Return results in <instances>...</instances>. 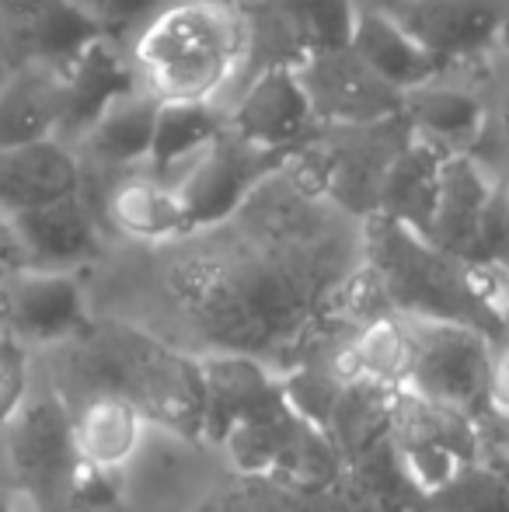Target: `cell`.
Here are the masks:
<instances>
[{
  "label": "cell",
  "mask_w": 509,
  "mask_h": 512,
  "mask_svg": "<svg viewBox=\"0 0 509 512\" xmlns=\"http://www.w3.org/2000/svg\"><path fill=\"white\" fill-rule=\"evenodd\" d=\"M252 53V18L231 0H171L140 25L133 63L161 102H213Z\"/></svg>",
  "instance_id": "obj_1"
},
{
  "label": "cell",
  "mask_w": 509,
  "mask_h": 512,
  "mask_svg": "<svg viewBox=\"0 0 509 512\" xmlns=\"http://www.w3.org/2000/svg\"><path fill=\"white\" fill-rule=\"evenodd\" d=\"M363 258L394 314L471 324L496 345L509 335V321L485 304L468 262L443 251L422 230L384 213L363 216Z\"/></svg>",
  "instance_id": "obj_2"
},
{
  "label": "cell",
  "mask_w": 509,
  "mask_h": 512,
  "mask_svg": "<svg viewBox=\"0 0 509 512\" xmlns=\"http://www.w3.org/2000/svg\"><path fill=\"white\" fill-rule=\"evenodd\" d=\"M297 154H304V150L258 147L241 133H234L231 126H224L210 140V147L175 178L185 209H189L192 230L213 227V223L238 213L258 185H265L276 171H283Z\"/></svg>",
  "instance_id": "obj_3"
},
{
  "label": "cell",
  "mask_w": 509,
  "mask_h": 512,
  "mask_svg": "<svg viewBox=\"0 0 509 512\" xmlns=\"http://www.w3.org/2000/svg\"><path fill=\"white\" fill-rule=\"evenodd\" d=\"M412 321L415 366L405 391L429 398L436 405L461 408L475 415L489 408V377L496 342L471 324L454 321Z\"/></svg>",
  "instance_id": "obj_4"
},
{
  "label": "cell",
  "mask_w": 509,
  "mask_h": 512,
  "mask_svg": "<svg viewBox=\"0 0 509 512\" xmlns=\"http://www.w3.org/2000/svg\"><path fill=\"white\" fill-rule=\"evenodd\" d=\"M297 70L314 115L325 129L374 126L401 115L405 95L391 88L353 46L304 49Z\"/></svg>",
  "instance_id": "obj_5"
},
{
  "label": "cell",
  "mask_w": 509,
  "mask_h": 512,
  "mask_svg": "<svg viewBox=\"0 0 509 512\" xmlns=\"http://www.w3.org/2000/svg\"><path fill=\"white\" fill-rule=\"evenodd\" d=\"M387 7L447 70L496 56L509 21L503 0H391Z\"/></svg>",
  "instance_id": "obj_6"
},
{
  "label": "cell",
  "mask_w": 509,
  "mask_h": 512,
  "mask_svg": "<svg viewBox=\"0 0 509 512\" xmlns=\"http://www.w3.org/2000/svg\"><path fill=\"white\" fill-rule=\"evenodd\" d=\"M0 328L21 342H60L88 328L84 283L74 269H21L0 276Z\"/></svg>",
  "instance_id": "obj_7"
},
{
  "label": "cell",
  "mask_w": 509,
  "mask_h": 512,
  "mask_svg": "<svg viewBox=\"0 0 509 512\" xmlns=\"http://www.w3.org/2000/svg\"><path fill=\"white\" fill-rule=\"evenodd\" d=\"M227 126L258 147L272 150H307L325 133L300 81L297 60L265 67L248 84L241 102L227 112Z\"/></svg>",
  "instance_id": "obj_8"
},
{
  "label": "cell",
  "mask_w": 509,
  "mask_h": 512,
  "mask_svg": "<svg viewBox=\"0 0 509 512\" xmlns=\"http://www.w3.org/2000/svg\"><path fill=\"white\" fill-rule=\"evenodd\" d=\"M136 88H140V74H136L133 53L126 56L119 39H112V35L91 39L74 56V63L63 70L60 140L77 147L81 136L98 122V115Z\"/></svg>",
  "instance_id": "obj_9"
},
{
  "label": "cell",
  "mask_w": 509,
  "mask_h": 512,
  "mask_svg": "<svg viewBox=\"0 0 509 512\" xmlns=\"http://www.w3.org/2000/svg\"><path fill=\"white\" fill-rule=\"evenodd\" d=\"M401 115L408 129L422 140L440 143L450 154H478V147L489 140L492 98L468 84L447 81L443 74L422 88L405 91Z\"/></svg>",
  "instance_id": "obj_10"
},
{
  "label": "cell",
  "mask_w": 509,
  "mask_h": 512,
  "mask_svg": "<svg viewBox=\"0 0 509 512\" xmlns=\"http://www.w3.org/2000/svg\"><path fill=\"white\" fill-rule=\"evenodd\" d=\"M84 192V164L77 147L60 136L0 147V209L7 216L53 199Z\"/></svg>",
  "instance_id": "obj_11"
},
{
  "label": "cell",
  "mask_w": 509,
  "mask_h": 512,
  "mask_svg": "<svg viewBox=\"0 0 509 512\" xmlns=\"http://www.w3.org/2000/svg\"><path fill=\"white\" fill-rule=\"evenodd\" d=\"M25 248V262L39 269H77L102 251L98 223L84 192L11 213Z\"/></svg>",
  "instance_id": "obj_12"
},
{
  "label": "cell",
  "mask_w": 509,
  "mask_h": 512,
  "mask_svg": "<svg viewBox=\"0 0 509 512\" xmlns=\"http://www.w3.org/2000/svg\"><path fill=\"white\" fill-rule=\"evenodd\" d=\"M499 182H503V171L492 168V161H485L482 154H450L443 164L440 199L426 234L429 241L457 258L468 255Z\"/></svg>",
  "instance_id": "obj_13"
},
{
  "label": "cell",
  "mask_w": 509,
  "mask_h": 512,
  "mask_svg": "<svg viewBox=\"0 0 509 512\" xmlns=\"http://www.w3.org/2000/svg\"><path fill=\"white\" fill-rule=\"evenodd\" d=\"M109 220L119 234L143 244H171L192 234L182 189L147 168L126 175L109 192Z\"/></svg>",
  "instance_id": "obj_14"
},
{
  "label": "cell",
  "mask_w": 509,
  "mask_h": 512,
  "mask_svg": "<svg viewBox=\"0 0 509 512\" xmlns=\"http://www.w3.org/2000/svg\"><path fill=\"white\" fill-rule=\"evenodd\" d=\"M447 157L450 150H443L440 143L422 140L415 133L408 136L384 171L381 192H377V213L394 216V220L429 234Z\"/></svg>",
  "instance_id": "obj_15"
},
{
  "label": "cell",
  "mask_w": 509,
  "mask_h": 512,
  "mask_svg": "<svg viewBox=\"0 0 509 512\" xmlns=\"http://www.w3.org/2000/svg\"><path fill=\"white\" fill-rule=\"evenodd\" d=\"M353 49L401 95L436 77L450 74L405 25L391 14V7H363L353 32Z\"/></svg>",
  "instance_id": "obj_16"
},
{
  "label": "cell",
  "mask_w": 509,
  "mask_h": 512,
  "mask_svg": "<svg viewBox=\"0 0 509 512\" xmlns=\"http://www.w3.org/2000/svg\"><path fill=\"white\" fill-rule=\"evenodd\" d=\"M63 74L46 63L25 60L0 84V147L60 136Z\"/></svg>",
  "instance_id": "obj_17"
},
{
  "label": "cell",
  "mask_w": 509,
  "mask_h": 512,
  "mask_svg": "<svg viewBox=\"0 0 509 512\" xmlns=\"http://www.w3.org/2000/svg\"><path fill=\"white\" fill-rule=\"evenodd\" d=\"M157 108H161V98L140 84L136 91H129L98 115L95 126L81 136L77 150L102 168H147L150 147H154Z\"/></svg>",
  "instance_id": "obj_18"
},
{
  "label": "cell",
  "mask_w": 509,
  "mask_h": 512,
  "mask_svg": "<svg viewBox=\"0 0 509 512\" xmlns=\"http://www.w3.org/2000/svg\"><path fill=\"white\" fill-rule=\"evenodd\" d=\"M412 366L415 335L412 321L401 314H381L363 321V328L339 356L342 377L370 387H408Z\"/></svg>",
  "instance_id": "obj_19"
},
{
  "label": "cell",
  "mask_w": 509,
  "mask_h": 512,
  "mask_svg": "<svg viewBox=\"0 0 509 512\" xmlns=\"http://www.w3.org/2000/svg\"><path fill=\"white\" fill-rule=\"evenodd\" d=\"M143 415L123 394H98L70 418V439L74 453L84 464L119 471L140 446Z\"/></svg>",
  "instance_id": "obj_20"
},
{
  "label": "cell",
  "mask_w": 509,
  "mask_h": 512,
  "mask_svg": "<svg viewBox=\"0 0 509 512\" xmlns=\"http://www.w3.org/2000/svg\"><path fill=\"white\" fill-rule=\"evenodd\" d=\"M224 126L227 112H220L213 102H161L147 171L175 182Z\"/></svg>",
  "instance_id": "obj_21"
},
{
  "label": "cell",
  "mask_w": 509,
  "mask_h": 512,
  "mask_svg": "<svg viewBox=\"0 0 509 512\" xmlns=\"http://www.w3.org/2000/svg\"><path fill=\"white\" fill-rule=\"evenodd\" d=\"M304 32V49L353 46L356 21L363 7L356 0H293Z\"/></svg>",
  "instance_id": "obj_22"
},
{
  "label": "cell",
  "mask_w": 509,
  "mask_h": 512,
  "mask_svg": "<svg viewBox=\"0 0 509 512\" xmlns=\"http://www.w3.org/2000/svg\"><path fill=\"white\" fill-rule=\"evenodd\" d=\"M443 512H509V485L499 474L464 467L443 492H436Z\"/></svg>",
  "instance_id": "obj_23"
},
{
  "label": "cell",
  "mask_w": 509,
  "mask_h": 512,
  "mask_svg": "<svg viewBox=\"0 0 509 512\" xmlns=\"http://www.w3.org/2000/svg\"><path fill=\"white\" fill-rule=\"evenodd\" d=\"M28 391V352L25 342L0 328V429L21 411Z\"/></svg>",
  "instance_id": "obj_24"
},
{
  "label": "cell",
  "mask_w": 509,
  "mask_h": 512,
  "mask_svg": "<svg viewBox=\"0 0 509 512\" xmlns=\"http://www.w3.org/2000/svg\"><path fill=\"white\" fill-rule=\"evenodd\" d=\"M70 4L81 7L105 35L123 39L126 32H133V25H143L161 7V0H70Z\"/></svg>",
  "instance_id": "obj_25"
},
{
  "label": "cell",
  "mask_w": 509,
  "mask_h": 512,
  "mask_svg": "<svg viewBox=\"0 0 509 512\" xmlns=\"http://www.w3.org/2000/svg\"><path fill=\"white\" fill-rule=\"evenodd\" d=\"M489 408L496 411V415L509 418V335L496 345V356H492Z\"/></svg>",
  "instance_id": "obj_26"
},
{
  "label": "cell",
  "mask_w": 509,
  "mask_h": 512,
  "mask_svg": "<svg viewBox=\"0 0 509 512\" xmlns=\"http://www.w3.org/2000/svg\"><path fill=\"white\" fill-rule=\"evenodd\" d=\"M25 262V248H21V237L18 230H14V220L0 209V276H7V272L21 269Z\"/></svg>",
  "instance_id": "obj_27"
},
{
  "label": "cell",
  "mask_w": 509,
  "mask_h": 512,
  "mask_svg": "<svg viewBox=\"0 0 509 512\" xmlns=\"http://www.w3.org/2000/svg\"><path fill=\"white\" fill-rule=\"evenodd\" d=\"M489 140H499V147L509 150V77L503 88L492 95V126H489Z\"/></svg>",
  "instance_id": "obj_28"
},
{
  "label": "cell",
  "mask_w": 509,
  "mask_h": 512,
  "mask_svg": "<svg viewBox=\"0 0 509 512\" xmlns=\"http://www.w3.org/2000/svg\"><path fill=\"white\" fill-rule=\"evenodd\" d=\"M496 56H503L506 70H509V21H506V28H503V39H499V49H496Z\"/></svg>",
  "instance_id": "obj_29"
},
{
  "label": "cell",
  "mask_w": 509,
  "mask_h": 512,
  "mask_svg": "<svg viewBox=\"0 0 509 512\" xmlns=\"http://www.w3.org/2000/svg\"><path fill=\"white\" fill-rule=\"evenodd\" d=\"M0 512H14V499L7 488H0Z\"/></svg>",
  "instance_id": "obj_30"
}]
</instances>
